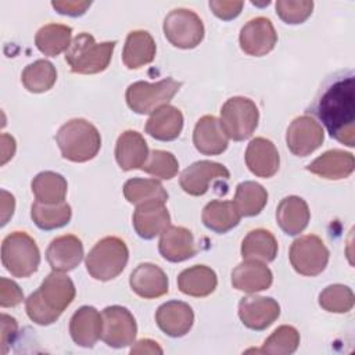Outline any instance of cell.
Here are the masks:
<instances>
[{
  "label": "cell",
  "instance_id": "cell-23",
  "mask_svg": "<svg viewBox=\"0 0 355 355\" xmlns=\"http://www.w3.org/2000/svg\"><path fill=\"white\" fill-rule=\"evenodd\" d=\"M193 143L197 151L204 155H218L222 154L229 144V137L218 118L214 115L201 116L193 132Z\"/></svg>",
  "mask_w": 355,
  "mask_h": 355
},
{
  "label": "cell",
  "instance_id": "cell-47",
  "mask_svg": "<svg viewBox=\"0 0 355 355\" xmlns=\"http://www.w3.org/2000/svg\"><path fill=\"white\" fill-rule=\"evenodd\" d=\"M130 354H162V348L158 345L157 341L150 338H143L130 348Z\"/></svg>",
  "mask_w": 355,
  "mask_h": 355
},
{
  "label": "cell",
  "instance_id": "cell-15",
  "mask_svg": "<svg viewBox=\"0 0 355 355\" xmlns=\"http://www.w3.org/2000/svg\"><path fill=\"white\" fill-rule=\"evenodd\" d=\"M280 315V305L270 297L248 295L239 302V318L251 330L268 329Z\"/></svg>",
  "mask_w": 355,
  "mask_h": 355
},
{
  "label": "cell",
  "instance_id": "cell-6",
  "mask_svg": "<svg viewBox=\"0 0 355 355\" xmlns=\"http://www.w3.org/2000/svg\"><path fill=\"white\" fill-rule=\"evenodd\" d=\"M1 262L14 277H29L40 263L36 241L25 232L10 233L1 244Z\"/></svg>",
  "mask_w": 355,
  "mask_h": 355
},
{
  "label": "cell",
  "instance_id": "cell-3",
  "mask_svg": "<svg viewBox=\"0 0 355 355\" xmlns=\"http://www.w3.org/2000/svg\"><path fill=\"white\" fill-rule=\"evenodd\" d=\"M55 141L61 155L72 162L93 159L101 147L97 128L83 118H73L64 123L55 135Z\"/></svg>",
  "mask_w": 355,
  "mask_h": 355
},
{
  "label": "cell",
  "instance_id": "cell-28",
  "mask_svg": "<svg viewBox=\"0 0 355 355\" xmlns=\"http://www.w3.org/2000/svg\"><path fill=\"white\" fill-rule=\"evenodd\" d=\"M182 129L183 114L179 108L169 104L155 110L146 123V133L161 141L178 139Z\"/></svg>",
  "mask_w": 355,
  "mask_h": 355
},
{
  "label": "cell",
  "instance_id": "cell-38",
  "mask_svg": "<svg viewBox=\"0 0 355 355\" xmlns=\"http://www.w3.org/2000/svg\"><path fill=\"white\" fill-rule=\"evenodd\" d=\"M123 196L130 204H141L151 200H159L166 202L168 193L164 186L155 179L133 178L123 184Z\"/></svg>",
  "mask_w": 355,
  "mask_h": 355
},
{
  "label": "cell",
  "instance_id": "cell-13",
  "mask_svg": "<svg viewBox=\"0 0 355 355\" xmlns=\"http://www.w3.org/2000/svg\"><path fill=\"white\" fill-rule=\"evenodd\" d=\"M240 47L252 57H262L270 53L277 43V33L266 17L250 19L240 31Z\"/></svg>",
  "mask_w": 355,
  "mask_h": 355
},
{
  "label": "cell",
  "instance_id": "cell-44",
  "mask_svg": "<svg viewBox=\"0 0 355 355\" xmlns=\"http://www.w3.org/2000/svg\"><path fill=\"white\" fill-rule=\"evenodd\" d=\"M244 7V3L243 1H225V0H212L209 1V8L212 10V12L223 19V21H229V19H233L236 18L241 10Z\"/></svg>",
  "mask_w": 355,
  "mask_h": 355
},
{
  "label": "cell",
  "instance_id": "cell-4",
  "mask_svg": "<svg viewBox=\"0 0 355 355\" xmlns=\"http://www.w3.org/2000/svg\"><path fill=\"white\" fill-rule=\"evenodd\" d=\"M115 44L116 42L97 43L90 33L82 32L71 42L65 53V61L75 73H98L110 65Z\"/></svg>",
  "mask_w": 355,
  "mask_h": 355
},
{
  "label": "cell",
  "instance_id": "cell-34",
  "mask_svg": "<svg viewBox=\"0 0 355 355\" xmlns=\"http://www.w3.org/2000/svg\"><path fill=\"white\" fill-rule=\"evenodd\" d=\"M71 36V26L62 24H47L37 31L35 44L42 54L55 57L69 49Z\"/></svg>",
  "mask_w": 355,
  "mask_h": 355
},
{
  "label": "cell",
  "instance_id": "cell-7",
  "mask_svg": "<svg viewBox=\"0 0 355 355\" xmlns=\"http://www.w3.org/2000/svg\"><path fill=\"white\" fill-rule=\"evenodd\" d=\"M180 87L182 82L173 78H165L155 83L139 80L128 86L125 93L126 104L136 114H153L155 110L168 105Z\"/></svg>",
  "mask_w": 355,
  "mask_h": 355
},
{
  "label": "cell",
  "instance_id": "cell-40",
  "mask_svg": "<svg viewBox=\"0 0 355 355\" xmlns=\"http://www.w3.org/2000/svg\"><path fill=\"white\" fill-rule=\"evenodd\" d=\"M319 305L333 313L349 312L354 306V293L348 286L331 284L319 294Z\"/></svg>",
  "mask_w": 355,
  "mask_h": 355
},
{
  "label": "cell",
  "instance_id": "cell-36",
  "mask_svg": "<svg viewBox=\"0 0 355 355\" xmlns=\"http://www.w3.org/2000/svg\"><path fill=\"white\" fill-rule=\"evenodd\" d=\"M72 209L65 201L58 204H43L35 201L31 207V218L42 230H54L69 223Z\"/></svg>",
  "mask_w": 355,
  "mask_h": 355
},
{
  "label": "cell",
  "instance_id": "cell-11",
  "mask_svg": "<svg viewBox=\"0 0 355 355\" xmlns=\"http://www.w3.org/2000/svg\"><path fill=\"white\" fill-rule=\"evenodd\" d=\"M101 340L112 348H123L135 344L137 324L132 312L121 305H111L101 312Z\"/></svg>",
  "mask_w": 355,
  "mask_h": 355
},
{
  "label": "cell",
  "instance_id": "cell-39",
  "mask_svg": "<svg viewBox=\"0 0 355 355\" xmlns=\"http://www.w3.org/2000/svg\"><path fill=\"white\" fill-rule=\"evenodd\" d=\"M300 345V333L295 327L283 324L277 327L263 343L258 352L270 355H288L297 351Z\"/></svg>",
  "mask_w": 355,
  "mask_h": 355
},
{
  "label": "cell",
  "instance_id": "cell-2",
  "mask_svg": "<svg viewBox=\"0 0 355 355\" xmlns=\"http://www.w3.org/2000/svg\"><path fill=\"white\" fill-rule=\"evenodd\" d=\"M75 284L64 272L53 270L25 301L28 318L39 324L54 323L75 300Z\"/></svg>",
  "mask_w": 355,
  "mask_h": 355
},
{
  "label": "cell",
  "instance_id": "cell-33",
  "mask_svg": "<svg viewBox=\"0 0 355 355\" xmlns=\"http://www.w3.org/2000/svg\"><path fill=\"white\" fill-rule=\"evenodd\" d=\"M31 187L36 201L43 204L62 202L68 191V183L65 178L53 171L37 173L33 178Z\"/></svg>",
  "mask_w": 355,
  "mask_h": 355
},
{
  "label": "cell",
  "instance_id": "cell-31",
  "mask_svg": "<svg viewBox=\"0 0 355 355\" xmlns=\"http://www.w3.org/2000/svg\"><path fill=\"white\" fill-rule=\"evenodd\" d=\"M241 215L234 207L233 201L212 200L208 202L201 214L204 226L215 233L223 234L236 227L240 222Z\"/></svg>",
  "mask_w": 355,
  "mask_h": 355
},
{
  "label": "cell",
  "instance_id": "cell-49",
  "mask_svg": "<svg viewBox=\"0 0 355 355\" xmlns=\"http://www.w3.org/2000/svg\"><path fill=\"white\" fill-rule=\"evenodd\" d=\"M1 151H3V158H1V165H4L10 158H12L15 153V140L12 136L3 133L1 135Z\"/></svg>",
  "mask_w": 355,
  "mask_h": 355
},
{
  "label": "cell",
  "instance_id": "cell-5",
  "mask_svg": "<svg viewBox=\"0 0 355 355\" xmlns=\"http://www.w3.org/2000/svg\"><path fill=\"white\" fill-rule=\"evenodd\" d=\"M129 259L126 243L115 236H107L97 241L86 255L89 275L100 282H108L122 273Z\"/></svg>",
  "mask_w": 355,
  "mask_h": 355
},
{
  "label": "cell",
  "instance_id": "cell-22",
  "mask_svg": "<svg viewBox=\"0 0 355 355\" xmlns=\"http://www.w3.org/2000/svg\"><path fill=\"white\" fill-rule=\"evenodd\" d=\"M159 254L169 262H182L197 254L193 233L183 226H168L158 243Z\"/></svg>",
  "mask_w": 355,
  "mask_h": 355
},
{
  "label": "cell",
  "instance_id": "cell-37",
  "mask_svg": "<svg viewBox=\"0 0 355 355\" xmlns=\"http://www.w3.org/2000/svg\"><path fill=\"white\" fill-rule=\"evenodd\" d=\"M22 85L31 93H44L57 80L55 67L47 60H36L26 65L21 75Z\"/></svg>",
  "mask_w": 355,
  "mask_h": 355
},
{
  "label": "cell",
  "instance_id": "cell-12",
  "mask_svg": "<svg viewBox=\"0 0 355 355\" xmlns=\"http://www.w3.org/2000/svg\"><path fill=\"white\" fill-rule=\"evenodd\" d=\"M324 140L322 125L309 115L297 116L288 126L286 143L288 150L297 157H306L318 150Z\"/></svg>",
  "mask_w": 355,
  "mask_h": 355
},
{
  "label": "cell",
  "instance_id": "cell-30",
  "mask_svg": "<svg viewBox=\"0 0 355 355\" xmlns=\"http://www.w3.org/2000/svg\"><path fill=\"white\" fill-rule=\"evenodd\" d=\"M216 284V273L207 265H194L178 276L179 290L190 297H207L215 291Z\"/></svg>",
  "mask_w": 355,
  "mask_h": 355
},
{
  "label": "cell",
  "instance_id": "cell-18",
  "mask_svg": "<svg viewBox=\"0 0 355 355\" xmlns=\"http://www.w3.org/2000/svg\"><path fill=\"white\" fill-rule=\"evenodd\" d=\"M46 259L53 270H73L83 259V244L73 234L58 236L49 244Z\"/></svg>",
  "mask_w": 355,
  "mask_h": 355
},
{
  "label": "cell",
  "instance_id": "cell-24",
  "mask_svg": "<svg viewBox=\"0 0 355 355\" xmlns=\"http://www.w3.org/2000/svg\"><path fill=\"white\" fill-rule=\"evenodd\" d=\"M273 275L266 263L252 259H244L232 272V284L236 290L244 293H258L272 286Z\"/></svg>",
  "mask_w": 355,
  "mask_h": 355
},
{
  "label": "cell",
  "instance_id": "cell-19",
  "mask_svg": "<svg viewBox=\"0 0 355 355\" xmlns=\"http://www.w3.org/2000/svg\"><path fill=\"white\" fill-rule=\"evenodd\" d=\"M245 165L258 178H272L280 165L276 146L265 137L252 139L245 150Z\"/></svg>",
  "mask_w": 355,
  "mask_h": 355
},
{
  "label": "cell",
  "instance_id": "cell-21",
  "mask_svg": "<svg viewBox=\"0 0 355 355\" xmlns=\"http://www.w3.org/2000/svg\"><path fill=\"white\" fill-rule=\"evenodd\" d=\"M130 288L141 298L153 300L168 293V276L165 272L150 262L140 263L129 277Z\"/></svg>",
  "mask_w": 355,
  "mask_h": 355
},
{
  "label": "cell",
  "instance_id": "cell-48",
  "mask_svg": "<svg viewBox=\"0 0 355 355\" xmlns=\"http://www.w3.org/2000/svg\"><path fill=\"white\" fill-rule=\"evenodd\" d=\"M15 208L14 196L6 190H1V225H6L12 216Z\"/></svg>",
  "mask_w": 355,
  "mask_h": 355
},
{
  "label": "cell",
  "instance_id": "cell-27",
  "mask_svg": "<svg viewBox=\"0 0 355 355\" xmlns=\"http://www.w3.org/2000/svg\"><path fill=\"white\" fill-rule=\"evenodd\" d=\"M311 219V212L306 201L298 196L284 197L276 209V220L280 229L288 236L302 233Z\"/></svg>",
  "mask_w": 355,
  "mask_h": 355
},
{
  "label": "cell",
  "instance_id": "cell-10",
  "mask_svg": "<svg viewBox=\"0 0 355 355\" xmlns=\"http://www.w3.org/2000/svg\"><path fill=\"white\" fill-rule=\"evenodd\" d=\"M329 250L320 237L306 234L295 239L290 247V262L294 270L302 276L320 275L329 262Z\"/></svg>",
  "mask_w": 355,
  "mask_h": 355
},
{
  "label": "cell",
  "instance_id": "cell-42",
  "mask_svg": "<svg viewBox=\"0 0 355 355\" xmlns=\"http://www.w3.org/2000/svg\"><path fill=\"white\" fill-rule=\"evenodd\" d=\"M313 1L301 0V1H291V0H277L276 1V12L282 21L286 24H302L308 17L312 14Z\"/></svg>",
  "mask_w": 355,
  "mask_h": 355
},
{
  "label": "cell",
  "instance_id": "cell-17",
  "mask_svg": "<svg viewBox=\"0 0 355 355\" xmlns=\"http://www.w3.org/2000/svg\"><path fill=\"white\" fill-rule=\"evenodd\" d=\"M155 322L166 336L183 337L194 323V312L189 304L172 300L157 309Z\"/></svg>",
  "mask_w": 355,
  "mask_h": 355
},
{
  "label": "cell",
  "instance_id": "cell-41",
  "mask_svg": "<svg viewBox=\"0 0 355 355\" xmlns=\"http://www.w3.org/2000/svg\"><path fill=\"white\" fill-rule=\"evenodd\" d=\"M141 169L154 178L169 180L176 176L179 162L176 157L165 150H153Z\"/></svg>",
  "mask_w": 355,
  "mask_h": 355
},
{
  "label": "cell",
  "instance_id": "cell-46",
  "mask_svg": "<svg viewBox=\"0 0 355 355\" xmlns=\"http://www.w3.org/2000/svg\"><path fill=\"white\" fill-rule=\"evenodd\" d=\"M1 354L7 352V347L8 344L12 341L15 333H17V320L6 313L1 315Z\"/></svg>",
  "mask_w": 355,
  "mask_h": 355
},
{
  "label": "cell",
  "instance_id": "cell-32",
  "mask_svg": "<svg viewBox=\"0 0 355 355\" xmlns=\"http://www.w3.org/2000/svg\"><path fill=\"white\" fill-rule=\"evenodd\" d=\"M277 255V240L266 229H254L248 232L241 243L243 259L259 261L263 263L275 261Z\"/></svg>",
  "mask_w": 355,
  "mask_h": 355
},
{
  "label": "cell",
  "instance_id": "cell-1",
  "mask_svg": "<svg viewBox=\"0 0 355 355\" xmlns=\"http://www.w3.org/2000/svg\"><path fill=\"white\" fill-rule=\"evenodd\" d=\"M337 141L355 144V86L354 72L340 71L329 76L308 108Z\"/></svg>",
  "mask_w": 355,
  "mask_h": 355
},
{
  "label": "cell",
  "instance_id": "cell-14",
  "mask_svg": "<svg viewBox=\"0 0 355 355\" xmlns=\"http://www.w3.org/2000/svg\"><path fill=\"white\" fill-rule=\"evenodd\" d=\"M227 168L219 162L202 159L191 164L180 173V187L190 196H204L214 180L229 179Z\"/></svg>",
  "mask_w": 355,
  "mask_h": 355
},
{
  "label": "cell",
  "instance_id": "cell-9",
  "mask_svg": "<svg viewBox=\"0 0 355 355\" xmlns=\"http://www.w3.org/2000/svg\"><path fill=\"white\" fill-rule=\"evenodd\" d=\"M164 35L178 49H194L204 39L201 18L189 8H175L164 19Z\"/></svg>",
  "mask_w": 355,
  "mask_h": 355
},
{
  "label": "cell",
  "instance_id": "cell-16",
  "mask_svg": "<svg viewBox=\"0 0 355 355\" xmlns=\"http://www.w3.org/2000/svg\"><path fill=\"white\" fill-rule=\"evenodd\" d=\"M132 220L136 233L144 240L154 239L171 225V216L165 202L159 200L137 204Z\"/></svg>",
  "mask_w": 355,
  "mask_h": 355
},
{
  "label": "cell",
  "instance_id": "cell-26",
  "mask_svg": "<svg viewBox=\"0 0 355 355\" xmlns=\"http://www.w3.org/2000/svg\"><path fill=\"white\" fill-rule=\"evenodd\" d=\"M354 155L344 150H329L315 158L306 166L311 173L329 180L345 179L354 172Z\"/></svg>",
  "mask_w": 355,
  "mask_h": 355
},
{
  "label": "cell",
  "instance_id": "cell-43",
  "mask_svg": "<svg viewBox=\"0 0 355 355\" xmlns=\"http://www.w3.org/2000/svg\"><path fill=\"white\" fill-rule=\"evenodd\" d=\"M22 300H24V293L19 288V286L7 277H1L0 279V305L3 308H11L21 304Z\"/></svg>",
  "mask_w": 355,
  "mask_h": 355
},
{
  "label": "cell",
  "instance_id": "cell-29",
  "mask_svg": "<svg viewBox=\"0 0 355 355\" xmlns=\"http://www.w3.org/2000/svg\"><path fill=\"white\" fill-rule=\"evenodd\" d=\"M155 42L147 31H132L125 42L122 61L129 69H139L155 57Z\"/></svg>",
  "mask_w": 355,
  "mask_h": 355
},
{
  "label": "cell",
  "instance_id": "cell-35",
  "mask_svg": "<svg viewBox=\"0 0 355 355\" xmlns=\"http://www.w3.org/2000/svg\"><path fill=\"white\" fill-rule=\"evenodd\" d=\"M268 191L257 182H241L236 187L233 204L241 216H255L266 205Z\"/></svg>",
  "mask_w": 355,
  "mask_h": 355
},
{
  "label": "cell",
  "instance_id": "cell-25",
  "mask_svg": "<svg viewBox=\"0 0 355 355\" xmlns=\"http://www.w3.org/2000/svg\"><path fill=\"white\" fill-rule=\"evenodd\" d=\"M148 146L136 130H125L115 144V159L122 171L141 169L148 158Z\"/></svg>",
  "mask_w": 355,
  "mask_h": 355
},
{
  "label": "cell",
  "instance_id": "cell-8",
  "mask_svg": "<svg viewBox=\"0 0 355 355\" xmlns=\"http://www.w3.org/2000/svg\"><path fill=\"white\" fill-rule=\"evenodd\" d=\"M259 111L248 97L236 96L222 105L220 125L226 136L234 141H243L252 136L258 126Z\"/></svg>",
  "mask_w": 355,
  "mask_h": 355
},
{
  "label": "cell",
  "instance_id": "cell-45",
  "mask_svg": "<svg viewBox=\"0 0 355 355\" xmlns=\"http://www.w3.org/2000/svg\"><path fill=\"white\" fill-rule=\"evenodd\" d=\"M90 1H73V0H64V1H51L53 8L62 14V15H69V17H80L83 15L87 8L90 7Z\"/></svg>",
  "mask_w": 355,
  "mask_h": 355
},
{
  "label": "cell",
  "instance_id": "cell-20",
  "mask_svg": "<svg viewBox=\"0 0 355 355\" xmlns=\"http://www.w3.org/2000/svg\"><path fill=\"white\" fill-rule=\"evenodd\" d=\"M103 319L94 306H80L69 320V333L75 344L92 348L101 338Z\"/></svg>",
  "mask_w": 355,
  "mask_h": 355
}]
</instances>
